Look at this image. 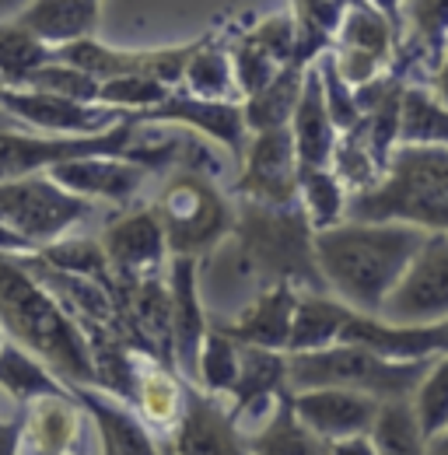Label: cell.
Wrapping results in <instances>:
<instances>
[{
  "label": "cell",
  "mask_w": 448,
  "mask_h": 455,
  "mask_svg": "<svg viewBox=\"0 0 448 455\" xmlns=\"http://www.w3.org/2000/svg\"><path fill=\"white\" fill-rule=\"evenodd\" d=\"M28 92H39V95H53V99H67V102H81V106H99V81L81 74L77 67L70 63H60V60H50L43 63L39 70H32L25 77Z\"/></svg>",
  "instance_id": "cell-38"
},
{
  "label": "cell",
  "mask_w": 448,
  "mask_h": 455,
  "mask_svg": "<svg viewBox=\"0 0 448 455\" xmlns=\"http://www.w3.org/2000/svg\"><path fill=\"white\" fill-rule=\"evenodd\" d=\"M287 130H291V140H294L298 169L301 172L330 169V158H333L340 130L333 126L330 109H326V99H323V77H319L316 63H312L308 74H305V88H301L298 109H294V119H291Z\"/></svg>",
  "instance_id": "cell-22"
},
{
  "label": "cell",
  "mask_w": 448,
  "mask_h": 455,
  "mask_svg": "<svg viewBox=\"0 0 448 455\" xmlns=\"http://www.w3.org/2000/svg\"><path fill=\"white\" fill-rule=\"evenodd\" d=\"M428 88H431V95L442 102L448 109V53H445V60L438 63V70L431 74V81H428Z\"/></svg>",
  "instance_id": "cell-42"
},
{
  "label": "cell",
  "mask_w": 448,
  "mask_h": 455,
  "mask_svg": "<svg viewBox=\"0 0 448 455\" xmlns=\"http://www.w3.org/2000/svg\"><path fill=\"white\" fill-rule=\"evenodd\" d=\"M245 442H249V455H326V445L312 431H305L301 420L294 417L287 393L280 396L274 413L252 435H245Z\"/></svg>",
  "instance_id": "cell-30"
},
{
  "label": "cell",
  "mask_w": 448,
  "mask_h": 455,
  "mask_svg": "<svg viewBox=\"0 0 448 455\" xmlns=\"http://www.w3.org/2000/svg\"><path fill=\"white\" fill-rule=\"evenodd\" d=\"M399 144L403 148H448V109L424 84H413L403 92Z\"/></svg>",
  "instance_id": "cell-29"
},
{
  "label": "cell",
  "mask_w": 448,
  "mask_h": 455,
  "mask_svg": "<svg viewBox=\"0 0 448 455\" xmlns=\"http://www.w3.org/2000/svg\"><path fill=\"white\" fill-rule=\"evenodd\" d=\"M294 63L312 67L323 53H330L347 18V4H294Z\"/></svg>",
  "instance_id": "cell-31"
},
{
  "label": "cell",
  "mask_w": 448,
  "mask_h": 455,
  "mask_svg": "<svg viewBox=\"0 0 448 455\" xmlns=\"http://www.w3.org/2000/svg\"><path fill=\"white\" fill-rule=\"evenodd\" d=\"M148 207L162 225L168 259H204L235 228L231 196H224L218 179L200 172H165Z\"/></svg>",
  "instance_id": "cell-5"
},
{
  "label": "cell",
  "mask_w": 448,
  "mask_h": 455,
  "mask_svg": "<svg viewBox=\"0 0 448 455\" xmlns=\"http://www.w3.org/2000/svg\"><path fill=\"white\" fill-rule=\"evenodd\" d=\"M11 130H25V126H18V123H14L11 116L0 109V133H11Z\"/></svg>",
  "instance_id": "cell-43"
},
{
  "label": "cell",
  "mask_w": 448,
  "mask_h": 455,
  "mask_svg": "<svg viewBox=\"0 0 448 455\" xmlns=\"http://www.w3.org/2000/svg\"><path fill=\"white\" fill-rule=\"evenodd\" d=\"M361 225H406L448 235V148H396L382 182L347 196V218Z\"/></svg>",
  "instance_id": "cell-3"
},
{
  "label": "cell",
  "mask_w": 448,
  "mask_h": 455,
  "mask_svg": "<svg viewBox=\"0 0 448 455\" xmlns=\"http://www.w3.org/2000/svg\"><path fill=\"white\" fill-rule=\"evenodd\" d=\"M70 393L46 364H39L28 350H21L18 343L4 340L0 347V396H7L18 406H28L36 399L63 396Z\"/></svg>",
  "instance_id": "cell-27"
},
{
  "label": "cell",
  "mask_w": 448,
  "mask_h": 455,
  "mask_svg": "<svg viewBox=\"0 0 448 455\" xmlns=\"http://www.w3.org/2000/svg\"><path fill=\"white\" fill-rule=\"evenodd\" d=\"M347 315H350V308L340 305L333 294H298L291 340H287L284 354H312V350L336 347Z\"/></svg>",
  "instance_id": "cell-26"
},
{
  "label": "cell",
  "mask_w": 448,
  "mask_h": 455,
  "mask_svg": "<svg viewBox=\"0 0 448 455\" xmlns=\"http://www.w3.org/2000/svg\"><path fill=\"white\" fill-rule=\"evenodd\" d=\"M158 455H179L175 442H172V438H162V442H158Z\"/></svg>",
  "instance_id": "cell-44"
},
{
  "label": "cell",
  "mask_w": 448,
  "mask_h": 455,
  "mask_svg": "<svg viewBox=\"0 0 448 455\" xmlns=\"http://www.w3.org/2000/svg\"><path fill=\"white\" fill-rule=\"evenodd\" d=\"M140 123H172L179 130H189V133L218 144L228 158H238V162L249 144L242 102H204V99L186 95L182 88L172 92L162 106L140 113Z\"/></svg>",
  "instance_id": "cell-13"
},
{
  "label": "cell",
  "mask_w": 448,
  "mask_h": 455,
  "mask_svg": "<svg viewBox=\"0 0 448 455\" xmlns=\"http://www.w3.org/2000/svg\"><path fill=\"white\" fill-rule=\"evenodd\" d=\"M287 393V354L260 350V347H238V371L224 396L228 413L238 427L260 410H274Z\"/></svg>",
  "instance_id": "cell-19"
},
{
  "label": "cell",
  "mask_w": 448,
  "mask_h": 455,
  "mask_svg": "<svg viewBox=\"0 0 448 455\" xmlns=\"http://www.w3.org/2000/svg\"><path fill=\"white\" fill-rule=\"evenodd\" d=\"M298 155L291 130L252 133L242 155V172L231 182L235 204L260 207H291L298 204Z\"/></svg>",
  "instance_id": "cell-10"
},
{
  "label": "cell",
  "mask_w": 448,
  "mask_h": 455,
  "mask_svg": "<svg viewBox=\"0 0 448 455\" xmlns=\"http://www.w3.org/2000/svg\"><path fill=\"white\" fill-rule=\"evenodd\" d=\"M182 92L193 95V99H204V102H242V95L235 88V70H231L228 46L204 36L196 53L186 63Z\"/></svg>",
  "instance_id": "cell-28"
},
{
  "label": "cell",
  "mask_w": 448,
  "mask_h": 455,
  "mask_svg": "<svg viewBox=\"0 0 448 455\" xmlns=\"http://www.w3.org/2000/svg\"><path fill=\"white\" fill-rule=\"evenodd\" d=\"M182 389H186V406L172 435L179 455H249V442L235 424V417L228 413L224 399L204 396L186 382Z\"/></svg>",
  "instance_id": "cell-17"
},
{
  "label": "cell",
  "mask_w": 448,
  "mask_h": 455,
  "mask_svg": "<svg viewBox=\"0 0 448 455\" xmlns=\"http://www.w3.org/2000/svg\"><path fill=\"white\" fill-rule=\"evenodd\" d=\"M428 455H448V445H431Z\"/></svg>",
  "instance_id": "cell-45"
},
{
  "label": "cell",
  "mask_w": 448,
  "mask_h": 455,
  "mask_svg": "<svg viewBox=\"0 0 448 455\" xmlns=\"http://www.w3.org/2000/svg\"><path fill=\"white\" fill-rule=\"evenodd\" d=\"M330 162H333L330 172L340 179V186L347 189V196H357V193L375 189L382 182V175H386V169L375 162V155H372L361 126H354V130H347V133L336 137V148Z\"/></svg>",
  "instance_id": "cell-35"
},
{
  "label": "cell",
  "mask_w": 448,
  "mask_h": 455,
  "mask_svg": "<svg viewBox=\"0 0 448 455\" xmlns=\"http://www.w3.org/2000/svg\"><path fill=\"white\" fill-rule=\"evenodd\" d=\"M0 333L46 364L67 389H95L92 347L81 326L36 281L25 252H0Z\"/></svg>",
  "instance_id": "cell-2"
},
{
  "label": "cell",
  "mask_w": 448,
  "mask_h": 455,
  "mask_svg": "<svg viewBox=\"0 0 448 455\" xmlns=\"http://www.w3.org/2000/svg\"><path fill=\"white\" fill-rule=\"evenodd\" d=\"M375 319L406 330L448 323V235L424 238Z\"/></svg>",
  "instance_id": "cell-8"
},
{
  "label": "cell",
  "mask_w": 448,
  "mask_h": 455,
  "mask_svg": "<svg viewBox=\"0 0 448 455\" xmlns=\"http://www.w3.org/2000/svg\"><path fill=\"white\" fill-rule=\"evenodd\" d=\"M431 361H386L364 347L336 343L312 354H287V393L312 389H347L379 403L413 399L417 386L431 371Z\"/></svg>",
  "instance_id": "cell-4"
},
{
  "label": "cell",
  "mask_w": 448,
  "mask_h": 455,
  "mask_svg": "<svg viewBox=\"0 0 448 455\" xmlns=\"http://www.w3.org/2000/svg\"><path fill=\"white\" fill-rule=\"evenodd\" d=\"M238 371V343L224 337L221 330L207 326V340L200 347V361H196V382L193 389H200L204 396L224 399Z\"/></svg>",
  "instance_id": "cell-36"
},
{
  "label": "cell",
  "mask_w": 448,
  "mask_h": 455,
  "mask_svg": "<svg viewBox=\"0 0 448 455\" xmlns=\"http://www.w3.org/2000/svg\"><path fill=\"white\" fill-rule=\"evenodd\" d=\"M133 413L155 427V431H165V427H179L182 420V406H186V389L179 382L175 371H168L155 361H137V379H133Z\"/></svg>",
  "instance_id": "cell-24"
},
{
  "label": "cell",
  "mask_w": 448,
  "mask_h": 455,
  "mask_svg": "<svg viewBox=\"0 0 448 455\" xmlns=\"http://www.w3.org/2000/svg\"><path fill=\"white\" fill-rule=\"evenodd\" d=\"M326 455H375V445L372 438H347V442L326 445Z\"/></svg>",
  "instance_id": "cell-41"
},
{
  "label": "cell",
  "mask_w": 448,
  "mask_h": 455,
  "mask_svg": "<svg viewBox=\"0 0 448 455\" xmlns=\"http://www.w3.org/2000/svg\"><path fill=\"white\" fill-rule=\"evenodd\" d=\"M298 207L316 235L330 231L347 218V189L330 169L298 172Z\"/></svg>",
  "instance_id": "cell-32"
},
{
  "label": "cell",
  "mask_w": 448,
  "mask_h": 455,
  "mask_svg": "<svg viewBox=\"0 0 448 455\" xmlns=\"http://www.w3.org/2000/svg\"><path fill=\"white\" fill-rule=\"evenodd\" d=\"M102 256L109 263L112 281H137L148 274H162L168 267V249L162 225L155 218V211L144 207H130L126 214L106 221L99 235Z\"/></svg>",
  "instance_id": "cell-11"
},
{
  "label": "cell",
  "mask_w": 448,
  "mask_h": 455,
  "mask_svg": "<svg viewBox=\"0 0 448 455\" xmlns=\"http://www.w3.org/2000/svg\"><path fill=\"white\" fill-rule=\"evenodd\" d=\"M413 413L420 424V435L428 438V445L442 442L448 431V354H442L431 371L424 375V382L413 393Z\"/></svg>",
  "instance_id": "cell-37"
},
{
  "label": "cell",
  "mask_w": 448,
  "mask_h": 455,
  "mask_svg": "<svg viewBox=\"0 0 448 455\" xmlns=\"http://www.w3.org/2000/svg\"><path fill=\"white\" fill-rule=\"evenodd\" d=\"M294 308H298V291L287 284L263 291L242 315H235L231 323H207L214 330H221L224 337L238 343V347H260V350H287L291 340V323H294Z\"/></svg>",
  "instance_id": "cell-21"
},
{
  "label": "cell",
  "mask_w": 448,
  "mask_h": 455,
  "mask_svg": "<svg viewBox=\"0 0 448 455\" xmlns=\"http://www.w3.org/2000/svg\"><path fill=\"white\" fill-rule=\"evenodd\" d=\"M287 403L305 431H312L323 445L368 438L379 417V399L347 393V389H312V393H287Z\"/></svg>",
  "instance_id": "cell-14"
},
{
  "label": "cell",
  "mask_w": 448,
  "mask_h": 455,
  "mask_svg": "<svg viewBox=\"0 0 448 455\" xmlns=\"http://www.w3.org/2000/svg\"><path fill=\"white\" fill-rule=\"evenodd\" d=\"M435 445H448V431H445V438H442V442H435Z\"/></svg>",
  "instance_id": "cell-47"
},
{
  "label": "cell",
  "mask_w": 448,
  "mask_h": 455,
  "mask_svg": "<svg viewBox=\"0 0 448 455\" xmlns=\"http://www.w3.org/2000/svg\"><path fill=\"white\" fill-rule=\"evenodd\" d=\"M168 294H172V371L179 382H196L200 347L207 340V312L196 291V259H168Z\"/></svg>",
  "instance_id": "cell-16"
},
{
  "label": "cell",
  "mask_w": 448,
  "mask_h": 455,
  "mask_svg": "<svg viewBox=\"0 0 448 455\" xmlns=\"http://www.w3.org/2000/svg\"><path fill=\"white\" fill-rule=\"evenodd\" d=\"M368 438L375 445V455H428V449H431L428 438L420 435V424H417L410 399L382 403Z\"/></svg>",
  "instance_id": "cell-34"
},
{
  "label": "cell",
  "mask_w": 448,
  "mask_h": 455,
  "mask_svg": "<svg viewBox=\"0 0 448 455\" xmlns=\"http://www.w3.org/2000/svg\"><path fill=\"white\" fill-rule=\"evenodd\" d=\"M53 60V50H46L18 18H0V88H21L32 70Z\"/></svg>",
  "instance_id": "cell-33"
},
{
  "label": "cell",
  "mask_w": 448,
  "mask_h": 455,
  "mask_svg": "<svg viewBox=\"0 0 448 455\" xmlns=\"http://www.w3.org/2000/svg\"><path fill=\"white\" fill-rule=\"evenodd\" d=\"M168 95L172 92L165 84H158L151 77H116V81H106L99 88V106L116 109V113L140 116L148 109H155V106H162Z\"/></svg>",
  "instance_id": "cell-39"
},
{
  "label": "cell",
  "mask_w": 448,
  "mask_h": 455,
  "mask_svg": "<svg viewBox=\"0 0 448 455\" xmlns=\"http://www.w3.org/2000/svg\"><path fill=\"white\" fill-rule=\"evenodd\" d=\"M305 74H308V67L291 60L267 88H260L256 95H249L242 102V116H245L249 137L252 133H274V130H287L291 126L298 99H301V88H305Z\"/></svg>",
  "instance_id": "cell-25"
},
{
  "label": "cell",
  "mask_w": 448,
  "mask_h": 455,
  "mask_svg": "<svg viewBox=\"0 0 448 455\" xmlns=\"http://www.w3.org/2000/svg\"><path fill=\"white\" fill-rule=\"evenodd\" d=\"M316 70H319V77H323V99H326V109H330L333 126L340 130V133L354 130V126L361 123V109H357V95H354V88L336 74L330 53H323V57L316 60Z\"/></svg>",
  "instance_id": "cell-40"
},
{
  "label": "cell",
  "mask_w": 448,
  "mask_h": 455,
  "mask_svg": "<svg viewBox=\"0 0 448 455\" xmlns=\"http://www.w3.org/2000/svg\"><path fill=\"white\" fill-rule=\"evenodd\" d=\"M84 417L95 424L102 455H158V435L133 413V406L106 396L99 389H70Z\"/></svg>",
  "instance_id": "cell-20"
},
{
  "label": "cell",
  "mask_w": 448,
  "mask_h": 455,
  "mask_svg": "<svg viewBox=\"0 0 448 455\" xmlns=\"http://www.w3.org/2000/svg\"><path fill=\"white\" fill-rule=\"evenodd\" d=\"M0 109L11 116L18 126L53 137H92L112 130L126 113H116L106 106H81L53 95H39L28 88H0Z\"/></svg>",
  "instance_id": "cell-12"
},
{
  "label": "cell",
  "mask_w": 448,
  "mask_h": 455,
  "mask_svg": "<svg viewBox=\"0 0 448 455\" xmlns=\"http://www.w3.org/2000/svg\"><path fill=\"white\" fill-rule=\"evenodd\" d=\"M0 347H4V333H0Z\"/></svg>",
  "instance_id": "cell-48"
},
{
  "label": "cell",
  "mask_w": 448,
  "mask_h": 455,
  "mask_svg": "<svg viewBox=\"0 0 448 455\" xmlns=\"http://www.w3.org/2000/svg\"><path fill=\"white\" fill-rule=\"evenodd\" d=\"M99 214V204H88L60 189L50 175H28L0 182V228L21 238L32 252L88 225Z\"/></svg>",
  "instance_id": "cell-6"
},
{
  "label": "cell",
  "mask_w": 448,
  "mask_h": 455,
  "mask_svg": "<svg viewBox=\"0 0 448 455\" xmlns=\"http://www.w3.org/2000/svg\"><path fill=\"white\" fill-rule=\"evenodd\" d=\"M74 455H92V445H88V449H81V452H74Z\"/></svg>",
  "instance_id": "cell-46"
},
{
  "label": "cell",
  "mask_w": 448,
  "mask_h": 455,
  "mask_svg": "<svg viewBox=\"0 0 448 455\" xmlns=\"http://www.w3.org/2000/svg\"><path fill=\"white\" fill-rule=\"evenodd\" d=\"M46 50H63L81 39H95L102 25V4L92 0H39L14 14Z\"/></svg>",
  "instance_id": "cell-23"
},
{
  "label": "cell",
  "mask_w": 448,
  "mask_h": 455,
  "mask_svg": "<svg viewBox=\"0 0 448 455\" xmlns=\"http://www.w3.org/2000/svg\"><path fill=\"white\" fill-rule=\"evenodd\" d=\"M424 238L428 235L417 228L361 221H343L330 231H319L312 249L326 294H333L350 312L375 319Z\"/></svg>",
  "instance_id": "cell-1"
},
{
  "label": "cell",
  "mask_w": 448,
  "mask_h": 455,
  "mask_svg": "<svg viewBox=\"0 0 448 455\" xmlns=\"http://www.w3.org/2000/svg\"><path fill=\"white\" fill-rule=\"evenodd\" d=\"M88 445L92 442L84 431V410L70 393L36 399L25 406L21 455H74Z\"/></svg>",
  "instance_id": "cell-18"
},
{
  "label": "cell",
  "mask_w": 448,
  "mask_h": 455,
  "mask_svg": "<svg viewBox=\"0 0 448 455\" xmlns=\"http://www.w3.org/2000/svg\"><path fill=\"white\" fill-rule=\"evenodd\" d=\"M140 137V116L126 113L112 130L92 137H53V133H28L11 130L0 133V182L46 175L56 165L84 162V158H123L130 144Z\"/></svg>",
  "instance_id": "cell-7"
},
{
  "label": "cell",
  "mask_w": 448,
  "mask_h": 455,
  "mask_svg": "<svg viewBox=\"0 0 448 455\" xmlns=\"http://www.w3.org/2000/svg\"><path fill=\"white\" fill-rule=\"evenodd\" d=\"M60 189L88 200V204H112V207H130L137 196L155 182V172L144 165H133L126 158H84V162H67L46 172Z\"/></svg>",
  "instance_id": "cell-15"
},
{
  "label": "cell",
  "mask_w": 448,
  "mask_h": 455,
  "mask_svg": "<svg viewBox=\"0 0 448 455\" xmlns=\"http://www.w3.org/2000/svg\"><path fill=\"white\" fill-rule=\"evenodd\" d=\"M392 14L396 7L389 4H347V18L340 25L330 60L350 88L382 77L392 67L399 39V21H392Z\"/></svg>",
  "instance_id": "cell-9"
}]
</instances>
